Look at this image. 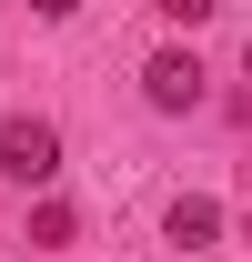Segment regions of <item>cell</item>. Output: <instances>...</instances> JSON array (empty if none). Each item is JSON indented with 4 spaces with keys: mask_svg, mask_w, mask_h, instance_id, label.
<instances>
[{
    "mask_svg": "<svg viewBox=\"0 0 252 262\" xmlns=\"http://www.w3.org/2000/svg\"><path fill=\"white\" fill-rule=\"evenodd\" d=\"M152 10H161V20H172V31H202V20H212L222 0H152Z\"/></svg>",
    "mask_w": 252,
    "mask_h": 262,
    "instance_id": "cell-5",
    "label": "cell"
},
{
    "mask_svg": "<svg viewBox=\"0 0 252 262\" xmlns=\"http://www.w3.org/2000/svg\"><path fill=\"white\" fill-rule=\"evenodd\" d=\"M71 232H81V212H71V202H51V192H40V202H31V252H61Z\"/></svg>",
    "mask_w": 252,
    "mask_h": 262,
    "instance_id": "cell-4",
    "label": "cell"
},
{
    "mask_svg": "<svg viewBox=\"0 0 252 262\" xmlns=\"http://www.w3.org/2000/svg\"><path fill=\"white\" fill-rule=\"evenodd\" d=\"M31 10H40V20H71V10H81V0H31Z\"/></svg>",
    "mask_w": 252,
    "mask_h": 262,
    "instance_id": "cell-6",
    "label": "cell"
},
{
    "mask_svg": "<svg viewBox=\"0 0 252 262\" xmlns=\"http://www.w3.org/2000/svg\"><path fill=\"white\" fill-rule=\"evenodd\" d=\"M161 242H172V252H212L222 242V202L212 192H182L172 212H161Z\"/></svg>",
    "mask_w": 252,
    "mask_h": 262,
    "instance_id": "cell-3",
    "label": "cell"
},
{
    "mask_svg": "<svg viewBox=\"0 0 252 262\" xmlns=\"http://www.w3.org/2000/svg\"><path fill=\"white\" fill-rule=\"evenodd\" d=\"M242 242H252V222H242Z\"/></svg>",
    "mask_w": 252,
    "mask_h": 262,
    "instance_id": "cell-7",
    "label": "cell"
},
{
    "mask_svg": "<svg viewBox=\"0 0 252 262\" xmlns=\"http://www.w3.org/2000/svg\"><path fill=\"white\" fill-rule=\"evenodd\" d=\"M141 101L182 121V111H202V101H212V71L192 61V51H152V71H141Z\"/></svg>",
    "mask_w": 252,
    "mask_h": 262,
    "instance_id": "cell-2",
    "label": "cell"
},
{
    "mask_svg": "<svg viewBox=\"0 0 252 262\" xmlns=\"http://www.w3.org/2000/svg\"><path fill=\"white\" fill-rule=\"evenodd\" d=\"M0 182H20V192H51V182H61V121H40V111H10V121H0Z\"/></svg>",
    "mask_w": 252,
    "mask_h": 262,
    "instance_id": "cell-1",
    "label": "cell"
}]
</instances>
